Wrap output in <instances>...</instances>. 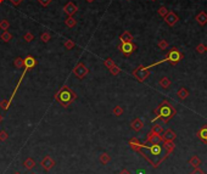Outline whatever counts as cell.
<instances>
[{
    "label": "cell",
    "mask_w": 207,
    "mask_h": 174,
    "mask_svg": "<svg viewBox=\"0 0 207 174\" xmlns=\"http://www.w3.org/2000/svg\"><path fill=\"white\" fill-rule=\"evenodd\" d=\"M176 144L174 141H162V144H149V143H141L139 146L138 152L141 154V156L154 167L157 168L161 166V163L174 151Z\"/></svg>",
    "instance_id": "obj_1"
},
{
    "label": "cell",
    "mask_w": 207,
    "mask_h": 174,
    "mask_svg": "<svg viewBox=\"0 0 207 174\" xmlns=\"http://www.w3.org/2000/svg\"><path fill=\"white\" fill-rule=\"evenodd\" d=\"M176 114H177V110L174 108V106L171 105L167 100H165L155 108V116L156 117L154 119H151V122L154 123L156 119H161L163 123H168Z\"/></svg>",
    "instance_id": "obj_2"
},
{
    "label": "cell",
    "mask_w": 207,
    "mask_h": 174,
    "mask_svg": "<svg viewBox=\"0 0 207 174\" xmlns=\"http://www.w3.org/2000/svg\"><path fill=\"white\" fill-rule=\"evenodd\" d=\"M76 97H77V95L74 94V91H73L72 89H70L67 85L61 88V89L59 90V92L55 95L56 101H57L62 107H68V105H71V103L76 100Z\"/></svg>",
    "instance_id": "obj_3"
},
{
    "label": "cell",
    "mask_w": 207,
    "mask_h": 174,
    "mask_svg": "<svg viewBox=\"0 0 207 174\" xmlns=\"http://www.w3.org/2000/svg\"><path fill=\"white\" fill-rule=\"evenodd\" d=\"M183 57H184V55H183L180 51H178L177 48H172V49L166 54L163 61H165V62H169L171 65L176 66L179 61H182Z\"/></svg>",
    "instance_id": "obj_4"
},
{
    "label": "cell",
    "mask_w": 207,
    "mask_h": 174,
    "mask_svg": "<svg viewBox=\"0 0 207 174\" xmlns=\"http://www.w3.org/2000/svg\"><path fill=\"white\" fill-rule=\"evenodd\" d=\"M133 76H134V78H136L138 82H144L150 76V70H147L145 66L140 65L133 71Z\"/></svg>",
    "instance_id": "obj_5"
},
{
    "label": "cell",
    "mask_w": 207,
    "mask_h": 174,
    "mask_svg": "<svg viewBox=\"0 0 207 174\" xmlns=\"http://www.w3.org/2000/svg\"><path fill=\"white\" fill-rule=\"evenodd\" d=\"M118 49H119V51H121L123 55L129 56V55H132V54L136 50V45L133 44V42H129V43H121V45L118 46Z\"/></svg>",
    "instance_id": "obj_6"
},
{
    "label": "cell",
    "mask_w": 207,
    "mask_h": 174,
    "mask_svg": "<svg viewBox=\"0 0 207 174\" xmlns=\"http://www.w3.org/2000/svg\"><path fill=\"white\" fill-rule=\"evenodd\" d=\"M73 73L76 77H78L79 79H83L88 73H89V70L85 67L84 63H78L76 65V67L73 68Z\"/></svg>",
    "instance_id": "obj_7"
},
{
    "label": "cell",
    "mask_w": 207,
    "mask_h": 174,
    "mask_svg": "<svg viewBox=\"0 0 207 174\" xmlns=\"http://www.w3.org/2000/svg\"><path fill=\"white\" fill-rule=\"evenodd\" d=\"M161 141H162V135L157 134V133L152 132V130L146 136V143H149V144H160Z\"/></svg>",
    "instance_id": "obj_8"
},
{
    "label": "cell",
    "mask_w": 207,
    "mask_h": 174,
    "mask_svg": "<svg viewBox=\"0 0 207 174\" xmlns=\"http://www.w3.org/2000/svg\"><path fill=\"white\" fill-rule=\"evenodd\" d=\"M178 16L173 12V11H171V12H168L166 16H165V21H166V23L168 24V26H171V27H173L177 22H178Z\"/></svg>",
    "instance_id": "obj_9"
},
{
    "label": "cell",
    "mask_w": 207,
    "mask_h": 174,
    "mask_svg": "<svg viewBox=\"0 0 207 174\" xmlns=\"http://www.w3.org/2000/svg\"><path fill=\"white\" fill-rule=\"evenodd\" d=\"M64 11L68 15V16H73L77 11H78V7L72 2V1H68L66 5H65V7H64Z\"/></svg>",
    "instance_id": "obj_10"
},
{
    "label": "cell",
    "mask_w": 207,
    "mask_h": 174,
    "mask_svg": "<svg viewBox=\"0 0 207 174\" xmlns=\"http://www.w3.org/2000/svg\"><path fill=\"white\" fill-rule=\"evenodd\" d=\"M37 65V61H35V59L33 57V56H27V57H24L23 59V67H26V68H28V70H32L34 66Z\"/></svg>",
    "instance_id": "obj_11"
},
{
    "label": "cell",
    "mask_w": 207,
    "mask_h": 174,
    "mask_svg": "<svg viewBox=\"0 0 207 174\" xmlns=\"http://www.w3.org/2000/svg\"><path fill=\"white\" fill-rule=\"evenodd\" d=\"M176 138H177V134H176L172 129H167V130L163 132V134H162V141H166V140H168V141H174Z\"/></svg>",
    "instance_id": "obj_12"
},
{
    "label": "cell",
    "mask_w": 207,
    "mask_h": 174,
    "mask_svg": "<svg viewBox=\"0 0 207 174\" xmlns=\"http://www.w3.org/2000/svg\"><path fill=\"white\" fill-rule=\"evenodd\" d=\"M42 166H43V168H44L45 171H50V169L55 166V162H54V160H53L51 157L46 156V157H44V160L42 161Z\"/></svg>",
    "instance_id": "obj_13"
},
{
    "label": "cell",
    "mask_w": 207,
    "mask_h": 174,
    "mask_svg": "<svg viewBox=\"0 0 207 174\" xmlns=\"http://www.w3.org/2000/svg\"><path fill=\"white\" fill-rule=\"evenodd\" d=\"M130 127H132V129H133V130H135V132H140V130L143 129V127H144V122H143L140 118H135V119L130 123Z\"/></svg>",
    "instance_id": "obj_14"
},
{
    "label": "cell",
    "mask_w": 207,
    "mask_h": 174,
    "mask_svg": "<svg viewBox=\"0 0 207 174\" xmlns=\"http://www.w3.org/2000/svg\"><path fill=\"white\" fill-rule=\"evenodd\" d=\"M196 135H198V138H199L202 143H205L207 145V125H204V127L196 133Z\"/></svg>",
    "instance_id": "obj_15"
},
{
    "label": "cell",
    "mask_w": 207,
    "mask_h": 174,
    "mask_svg": "<svg viewBox=\"0 0 207 174\" xmlns=\"http://www.w3.org/2000/svg\"><path fill=\"white\" fill-rule=\"evenodd\" d=\"M195 20L198 21V23H199L200 26H205L207 23V13L205 11H201L199 15H196Z\"/></svg>",
    "instance_id": "obj_16"
},
{
    "label": "cell",
    "mask_w": 207,
    "mask_h": 174,
    "mask_svg": "<svg viewBox=\"0 0 207 174\" xmlns=\"http://www.w3.org/2000/svg\"><path fill=\"white\" fill-rule=\"evenodd\" d=\"M119 39H121V43H129V42L133 40V35H132L128 31H125V32H123V33L121 34Z\"/></svg>",
    "instance_id": "obj_17"
},
{
    "label": "cell",
    "mask_w": 207,
    "mask_h": 174,
    "mask_svg": "<svg viewBox=\"0 0 207 174\" xmlns=\"http://www.w3.org/2000/svg\"><path fill=\"white\" fill-rule=\"evenodd\" d=\"M201 163H202V161H201L198 156H193V157L189 160V165H190V166H193L194 168H200Z\"/></svg>",
    "instance_id": "obj_18"
},
{
    "label": "cell",
    "mask_w": 207,
    "mask_h": 174,
    "mask_svg": "<svg viewBox=\"0 0 207 174\" xmlns=\"http://www.w3.org/2000/svg\"><path fill=\"white\" fill-rule=\"evenodd\" d=\"M140 141H139V139L138 138H133V139H130L129 140V146H130V149L132 150H134V151H138L139 150V146H140Z\"/></svg>",
    "instance_id": "obj_19"
},
{
    "label": "cell",
    "mask_w": 207,
    "mask_h": 174,
    "mask_svg": "<svg viewBox=\"0 0 207 174\" xmlns=\"http://www.w3.org/2000/svg\"><path fill=\"white\" fill-rule=\"evenodd\" d=\"M177 95H178V97H180L182 100H185V99L189 96V91H188L187 88H180V89L178 90Z\"/></svg>",
    "instance_id": "obj_20"
},
{
    "label": "cell",
    "mask_w": 207,
    "mask_h": 174,
    "mask_svg": "<svg viewBox=\"0 0 207 174\" xmlns=\"http://www.w3.org/2000/svg\"><path fill=\"white\" fill-rule=\"evenodd\" d=\"M160 85H161V88H163V89H168V88L171 87V81H169V78H167V77L161 78Z\"/></svg>",
    "instance_id": "obj_21"
},
{
    "label": "cell",
    "mask_w": 207,
    "mask_h": 174,
    "mask_svg": "<svg viewBox=\"0 0 207 174\" xmlns=\"http://www.w3.org/2000/svg\"><path fill=\"white\" fill-rule=\"evenodd\" d=\"M65 23H66V26H67V27L72 28V27H74V26L77 24V20H76V18H73L72 16H68V17H67V20L65 21Z\"/></svg>",
    "instance_id": "obj_22"
},
{
    "label": "cell",
    "mask_w": 207,
    "mask_h": 174,
    "mask_svg": "<svg viewBox=\"0 0 207 174\" xmlns=\"http://www.w3.org/2000/svg\"><path fill=\"white\" fill-rule=\"evenodd\" d=\"M34 166H35V162L33 161V158H27V160L24 161V167H26V169H33Z\"/></svg>",
    "instance_id": "obj_23"
},
{
    "label": "cell",
    "mask_w": 207,
    "mask_h": 174,
    "mask_svg": "<svg viewBox=\"0 0 207 174\" xmlns=\"http://www.w3.org/2000/svg\"><path fill=\"white\" fill-rule=\"evenodd\" d=\"M152 132H155V133H157V134H163V127L160 124V123H156L154 127H152V129H151Z\"/></svg>",
    "instance_id": "obj_24"
},
{
    "label": "cell",
    "mask_w": 207,
    "mask_h": 174,
    "mask_svg": "<svg viewBox=\"0 0 207 174\" xmlns=\"http://www.w3.org/2000/svg\"><path fill=\"white\" fill-rule=\"evenodd\" d=\"M11 38H12V35L7 32V31H4V33L1 34V39L5 42V43H7V42H10L11 40Z\"/></svg>",
    "instance_id": "obj_25"
},
{
    "label": "cell",
    "mask_w": 207,
    "mask_h": 174,
    "mask_svg": "<svg viewBox=\"0 0 207 174\" xmlns=\"http://www.w3.org/2000/svg\"><path fill=\"white\" fill-rule=\"evenodd\" d=\"M110 161H111V157H110L107 154H103V155L100 156V162H101L103 165H107Z\"/></svg>",
    "instance_id": "obj_26"
},
{
    "label": "cell",
    "mask_w": 207,
    "mask_h": 174,
    "mask_svg": "<svg viewBox=\"0 0 207 174\" xmlns=\"http://www.w3.org/2000/svg\"><path fill=\"white\" fill-rule=\"evenodd\" d=\"M112 113L114 114V116H122L123 114V108L121 107V106H116V107H113V111H112Z\"/></svg>",
    "instance_id": "obj_27"
},
{
    "label": "cell",
    "mask_w": 207,
    "mask_h": 174,
    "mask_svg": "<svg viewBox=\"0 0 207 174\" xmlns=\"http://www.w3.org/2000/svg\"><path fill=\"white\" fill-rule=\"evenodd\" d=\"M157 12H158V15H160V16L165 17V16H166V15H167L169 11H168V9H167L166 6H161V7L158 9V11H157Z\"/></svg>",
    "instance_id": "obj_28"
},
{
    "label": "cell",
    "mask_w": 207,
    "mask_h": 174,
    "mask_svg": "<svg viewBox=\"0 0 207 174\" xmlns=\"http://www.w3.org/2000/svg\"><path fill=\"white\" fill-rule=\"evenodd\" d=\"M50 38H51V37H50V33H49V32H44V33L42 34V37H40V39H42L44 43H48V42L50 40Z\"/></svg>",
    "instance_id": "obj_29"
},
{
    "label": "cell",
    "mask_w": 207,
    "mask_h": 174,
    "mask_svg": "<svg viewBox=\"0 0 207 174\" xmlns=\"http://www.w3.org/2000/svg\"><path fill=\"white\" fill-rule=\"evenodd\" d=\"M158 48L161 49V50H166L167 48H168V42L167 40H161V42H158Z\"/></svg>",
    "instance_id": "obj_30"
},
{
    "label": "cell",
    "mask_w": 207,
    "mask_h": 174,
    "mask_svg": "<svg viewBox=\"0 0 207 174\" xmlns=\"http://www.w3.org/2000/svg\"><path fill=\"white\" fill-rule=\"evenodd\" d=\"M110 72H111V74H113V76H117L119 72H121V68L118 67V66H112L111 68H110Z\"/></svg>",
    "instance_id": "obj_31"
},
{
    "label": "cell",
    "mask_w": 207,
    "mask_h": 174,
    "mask_svg": "<svg viewBox=\"0 0 207 174\" xmlns=\"http://www.w3.org/2000/svg\"><path fill=\"white\" fill-rule=\"evenodd\" d=\"M10 105H11V102H10L9 100H2V101L0 102V107H1L2 110H7V108L10 107Z\"/></svg>",
    "instance_id": "obj_32"
},
{
    "label": "cell",
    "mask_w": 207,
    "mask_h": 174,
    "mask_svg": "<svg viewBox=\"0 0 207 174\" xmlns=\"http://www.w3.org/2000/svg\"><path fill=\"white\" fill-rule=\"evenodd\" d=\"M9 27H10V23H9L6 20H2V21L0 22V29L7 31V29H9Z\"/></svg>",
    "instance_id": "obj_33"
},
{
    "label": "cell",
    "mask_w": 207,
    "mask_h": 174,
    "mask_svg": "<svg viewBox=\"0 0 207 174\" xmlns=\"http://www.w3.org/2000/svg\"><path fill=\"white\" fill-rule=\"evenodd\" d=\"M103 65L110 70L112 66H114V61L112 60V59H107V60H105V62H103Z\"/></svg>",
    "instance_id": "obj_34"
},
{
    "label": "cell",
    "mask_w": 207,
    "mask_h": 174,
    "mask_svg": "<svg viewBox=\"0 0 207 174\" xmlns=\"http://www.w3.org/2000/svg\"><path fill=\"white\" fill-rule=\"evenodd\" d=\"M74 45H76V44H74V42H73V40H67V42L65 43V48H66V49H68V50L73 49V48H74Z\"/></svg>",
    "instance_id": "obj_35"
},
{
    "label": "cell",
    "mask_w": 207,
    "mask_h": 174,
    "mask_svg": "<svg viewBox=\"0 0 207 174\" xmlns=\"http://www.w3.org/2000/svg\"><path fill=\"white\" fill-rule=\"evenodd\" d=\"M196 51H198L199 54H204V53L206 51V46H205L204 44H199V45L196 46Z\"/></svg>",
    "instance_id": "obj_36"
},
{
    "label": "cell",
    "mask_w": 207,
    "mask_h": 174,
    "mask_svg": "<svg viewBox=\"0 0 207 174\" xmlns=\"http://www.w3.org/2000/svg\"><path fill=\"white\" fill-rule=\"evenodd\" d=\"M15 66H16L17 68H21V67L23 66V59H21V57H17V59L15 60Z\"/></svg>",
    "instance_id": "obj_37"
},
{
    "label": "cell",
    "mask_w": 207,
    "mask_h": 174,
    "mask_svg": "<svg viewBox=\"0 0 207 174\" xmlns=\"http://www.w3.org/2000/svg\"><path fill=\"white\" fill-rule=\"evenodd\" d=\"M33 39H34V35H33L32 33H26V34H24V40H26V42L29 43V42H32Z\"/></svg>",
    "instance_id": "obj_38"
},
{
    "label": "cell",
    "mask_w": 207,
    "mask_h": 174,
    "mask_svg": "<svg viewBox=\"0 0 207 174\" xmlns=\"http://www.w3.org/2000/svg\"><path fill=\"white\" fill-rule=\"evenodd\" d=\"M6 139H7V133L4 132V130L0 132V140H1V141H5Z\"/></svg>",
    "instance_id": "obj_39"
},
{
    "label": "cell",
    "mask_w": 207,
    "mask_h": 174,
    "mask_svg": "<svg viewBox=\"0 0 207 174\" xmlns=\"http://www.w3.org/2000/svg\"><path fill=\"white\" fill-rule=\"evenodd\" d=\"M38 1H39V4H40L42 6H44V7H45V6H48V5H49L53 0H38Z\"/></svg>",
    "instance_id": "obj_40"
},
{
    "label": "cell",
    "mask_w": 207,
    "mask_h": 174,
    "mask_svg": "<svg viewBox=\"0 0 207 174\" xmlns=\"http://www.w3.org/2000/svg\"><path fill=\"white\" fill-rule=\"evenodd\" d=\"M190 174H205V172L202 169H200V168H195Z\"/></svg>",
    "instance_id": "obj_41"
},
{
    "label": "cell",
    "mask_w": 207,
    "mask_h": 174,
    "mask_svg": "<svg viewBox=\"0 0 207 174\" xmlns=\"http://www.w3.org/2000/svg\"><path fill=\"white\" fill-rule=\"evenodd\" d=\"M10 1H11V2H12L15 6H17V5H20V4H21L23 0H10Z\"/></svg>",
    "instance_id": "obj_42"
},
{
    "label": "cell",
    "mask_w": 207,
    "mask_h": 174,
    "mask_svg": "<svg viewBox=\"0 0 207 174\" xmlns=\"http://www.w3.org/2000/svg\"><path fill=\"white\" fill-rule=\"evenodd\" d=\"M119 174H130V173H129V171H127V169H122Z\"/></svg>",
    "instance_id": "obj_43"
},
{
    "label": "cell",
    "mask_w": 207,
    "mask_h": 174,
    "mask_svg": "<svg viewBox=\"0 0 207 174\" xmlns=\"http://www.w3.org/2000/svg\"><path fill=\"white\" fill-rule=\"evenodd\" d=\"M87 1H88V2H93L94 0H87Z\"/></svg>",
    "instance_id": "obj_44"
},
{
    "label": "cell",
    "mask_w": 207,
    "mask_h": 174,
    "mask_svg": "<svg viewBox=\"0 0 207 174\" xmlns=\"http://www.w3.org/2000/svg\"><path fill=\"white\" fill-rule=\"evenodd\" d=\"M1 121H2V116L0 114V122H1Z\"/></svg>",
    "instance_id": "obj_45"
},
{
    "label": "cell",
    "mask_w": 207,
    "mask_h": 174,
    "mask_svg": "<svg viewBox=\"0 0 207 174\" xmlns=\"http://www.w3.org/2000/svg\"><path fill=\"white\" fill-rule=\"evenodd\" d=\"M2 1H4V0H0V4H1V2H2Z\"/></svg>",
    "instance_id": "obj_46"
},
{
    "label": "cell",
    "mask_w": 207,
    "mask_h": 174,
    "mask_svg": "<svg viewBox=\"0 0 207 174\" xmlns=\"http://www.w3.org/2000/svg\"><path fill=\"white\" fill-rule=\"evenodd\" d=\"M151 1H156V0H151Z\"/></svg>",
    "instance_id": "obj_47"
},
{
    "label": "cell",
    "mask_w": 207,
    "mask_h": 174,
    "mask_svg": "<svg viewBox=\"0 0 207 174\" xmlns=\"http://www.w3.org/2000/svg\"><path fill=\"white\" fill-rule=\"evenodd\" d=\"M206 51H207V46H206Z\"/></svg>",
    "instance_id": "obj_48"
},
{
    "label": "cell",
    "mask_w": 207,
    "mask_h": 174,
    "mask_svg": "<svg viewBox=\"0 0 207 174\" xmlns=\"http://www.w3.org/2000/svg\"><path fill=\"white\" fill-rule=\"evenodd\" d=\"M15 174H20V173H15Z\"/></svg>",
    "instance_id": "obj_49"
}]
</instances>
